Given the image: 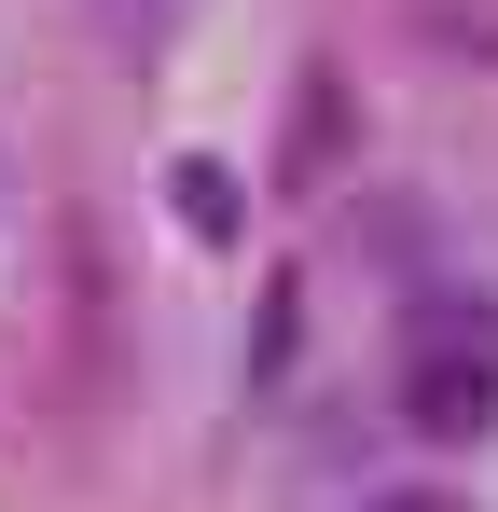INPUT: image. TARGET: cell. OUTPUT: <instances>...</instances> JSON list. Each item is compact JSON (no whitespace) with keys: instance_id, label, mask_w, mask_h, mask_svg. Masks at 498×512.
Listing matches in <instances>:
<instances>
[{"instance_id":"obj_1","label":"cell","mask_w":498,"mask_h":512,"mask_svg":"<svg viewBox=\"0 0 498 512\" xmlns=\"http://www.w3.org/2000/svg\"><path fill=\"white\" fill-rule=\"evenodd\" d=\"M402 416L429 443H485L498 429V305L485 291H429L402 319Z\"/></svg>"},{"instance_id":"obj_2","label":"cell","mask_w":498,"mask_h":512,"mask_svg":"<svg viewBox=\"0 0 498 512\" xmlns=\"http://www.w3.org/2000/svg\"><path fill=\"white\" fill-rule=\"evenodd\" d=\"M332 153H346V84H332V70H319V84H305V139L277 153V167H291V194H305V180H319Z\"/></svg>"},{"instance_id":"obj_3","label":"cell","mask_w":498,"mask_h":512,"mask_svg":"<svg viewBox=\"0 0 498 512\" xmlns=\"http://www.w3.org/2000/svg\"><path fill=\"white\" fill-rule=\"evenodd\" d=\"M166 194H180V222H194V236H236V167L180 153V167H166Z\"/></svg>"},{"instance_id":"obj_4","label":"cell","mask_w":498,"mask_h":512,"mask_svg":"<svg viewBox=\"0 0 498 512\" xmlns=\"http://www.w3.org/2000/svg\"><path fill=\"white\" fill-rule=\"evenodd\" d=\"M374 512H471L457 485H402V499H374Z\"/></svg>"}]
</instances>
